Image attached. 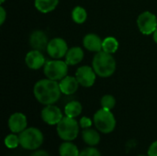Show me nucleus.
<instances>
[{
  "label": "nucleus",
  "mask_w": 157,
  "mask_h": 156,
  "mask_svg": "<svg viewBox=\"0 0 157 156\" xmlns=\"http://www.w3.org/2000/svg\"><path fill=\"white\" fill-rule=\"evenodd\" d=\"M102 42L103 40L100 39V37L94 33L86 34L83 40L84 47L89 51L93 52H98L102 51Z\"/></svg>",
  "instance_id": "4468645a"
},
{
  "label": "nucleus",
  "mask_w": 157,
  "mask_h": 156,
  "mask_svg": "<svg viewBox=\"0 0 157 156\" xmlns=\"http://www.w3.org/2000/svg\"><path fill=\"white\" fill-rule=\"evenodd\" d=\"M80 125L75 120V118L63 117L62 120L57 124V134L59 137L66 142H71L76 139L79 133Z\"/></svg>",
  "instance_id": "39448f33"
},
{
  "label": "nucleus",
  "mask_w": 157,
  "mask_h": 156,
  "mask_svg": "<svg viewBox=\"0 0 157 156\" xmlns=\"http://www.w3.org/2000/svg\"><path fill=\"white\" fill-rule=\"evenodd\" d=\"M137 26L139 30L144 35L154 34L157 28V17L156 16L150 12L144 11L139 15L137 18Z\"/></svg>",
  "instance_id": "0eeeda50"
},
{
  "label": "nucleus",
  "mask_w": 157,
  "mask_h": 156,
  "mask_svg": "<svg viewBox=\"0 0 157 156\" xmlns=\"http://www.w3.org/2000/svg\"><path fill=\"white\" fill-rule=\"evenodd\" d=\"M138 156H146V155H138Z\"/></svg>",
  "instance_id": "2f4dec72"
},
{
  "label": "nucleus",
  "mask_w": 157,
  "mask_h": 156,
  "mask_svg": "<svg viewBox=\"0 0 157 156\" xmlns=\"http://www.w3.org/2000/svg\"><path fill=\"white\" fill-rule=\"evenodd\" d=\"M72 18L76 24H83L87 18L86 10L80 6H75L72 11Z\"/></svg>",
  "instance_id": "4be33fe9"
},
{
  "label": "nucleus",
  "mask_w": 157,
  "mask_h": 156,
  "mask_svg": "<svg viewBox=\"0 0 157 156\" xmlns=\"http://www.w3.org/2000/svg\"><path fill=\"white\" fill-rule=\"evenodd\" d=\"M79 156H101V154H100V152L98 149H96L95 147L91 146V147L84 149L79 154Z\"/></svg>",
  "instance_id": "393cba45"
},
{
  "label": "nucleus",
  "mask_w": 157,
  "mask_h": 156,
  "mask_svg": "<svg viewBox=\"0 0 157 156\" xmlns=\"http://www.w3.org/2000/svg\"><path fill=\"white\" fill-rule=\"evenodd\" d=\"M92 67L97 75L107 78L111 76L116 71V61L111 53L100 51L93 58Z\"/></svg>",
  "instance_id": "f03ea898"
},
{
  "label": "nucleus",
  "mask_w": 157,
  "mask_h": 156,
  "mask_svg": "<svg viewBox=\"0 0 157 156\" xmlns=\"http://www.w3.org/2000/svg\"><path fill=\"white\" fill-rule=\"evenodd\" d=\"M60 156H79V150L71 142H64L59 147Z\"/></svg>",
  "instance_id": "6ab92c4d"
},
{
  "label": "nucleus",
  "mask_w": 157,
  "mask_h": 156,
  "mask_svg": "<svg viewBox=\"0 0 157 156\" xmlns=\"http://www.w3.org/2000/svg\"><path fill=\"white\" fill-rule=\"evenodd\" d=\"M96 72L93 67L84 65L78 67L75 72V77L78 83L84 87H91L96 82Z\"/></svg>",
  "instance_id": "1a4fd4ad"
},
{
  "label": "nucleus",
  "mask_w": 157,
  "mask_h": 156,
  "mask_svg": "<svg viewBox=\"0 0 157 156\" xmlns=\"http://www.w3.org/2000/svg\"><path fill=\"white\" fill-rule=\"evenodd\" d=\"M82 138L83 141L88 144L89 146H97L99 142H100V135L99 133L93 129L87 128V129H84V131H82Z\"/></svg>",
  "instance_id": "f3484780"
},
{
  "label": "nucleus",
  "mask_w": 157,
  "mask_h": 156,
  "mask_svg": "<svg viewBox=\"0 0 157 156\" xmlns=\"http://www.w3.org/2000/svg\"><path fill=\"white\" fill-rule=\"evenodd\" d=\"M35 98L42 105L48 106L56 103L61 97V88L57 81L49 78L38 81L33 87Z\"/></svg>",
  "instance_id": "f257e3e1"
},
{
  "label": "nucleus",
  "mask_w": 157,
  "mask_h": 156,
  "mask_svg": "<svg viewBox=\"0 0 157 156\" xmlns=\"http://www.w3.org/2000/svg\"><path fill=\"white\" fill-rule=\"evenodd\" d=\"M84 59V51L80 47H73L68 50L65 55V62L68 65H76Z\"/></svg>",
  "instance_id": "dca6fc26"
},
{
  "label": "nucleus",
  "mask_w": 157,
  "mask_h": 156,
  "mask_svg": "<svg viewBox=\"0 0 157 156\" xmlns=\"http://www.w3.org/2000/svg\"><path fill=\"white\" fill-rule=\"evenodd\" d=\"M79 125L82 129H87L90 128L92 126V120L87 118V117H82L80 121H79Z\"/></svg>",
  "instance_id": "a878e982"
},
{
  "label": "nucleus",
  "mask_w": 157,
  "mask_h": 156,
  "mask_svg": "<svg viewBox=\"0 0 157 156\" xmlns=\"http://www.w3.org/2000/svg\"><path fill=\"white\" fill-rule=\"evenodd\" d=\"M5 1H6V0H1V1H0V3H1V4H3V3H4Z\"/></svg>",
  "instance_id": "7c9ffc66"
},
{
  "label": "nucleus",
  "mask_w": 157,
  "mask_h": 156,
  "mask_svg": "<svg viewBox=\"0 0 157 156\" xmlns=\"http://www.w3.org/2000/svg\"><path fill=\"white\" fill-rule=\"evenodd\" d=\"M59 4V0H34V6L40 13H50L53 11Z\"/></svg>",
  "instance_id": "a211bd4d"
},
{
  "label": "nucleus",
  "mask_w": 157,
  "mask_h": 156,
  "mask_svg": "<svg viewBox=\"0 0 157 156\" xmlns=\"http://www.w3.org/2000/svg\"><path fill=\"white\" fill-rule=\"evenodd\" d=\"M148 156H157V141L150 145L148 149Z\"/></svg>",
  "instance_id": "bb28decb"
},
{
  "label": "nucleus",
  "mask_w": 157,
  "mask_h": 156,
  "mask_svg": "<svg viewBox=\"0 0 157 156\" xmlns=\"http://www.w3.org/2000/svg\"><path fill=\"white\" fill-rule=\"evenodd\" d=\"M119 49V41L114 37H107L103 40L102 42V51L109 52V53H114Z\"/></svg>",
  "instance_id": "412c9836"
},
{
  "label": "nucleus",
  "mask_w": 157,
  "mask_h": 156,
  "mask_svg": "<svg viewBox=\"0 0 157 156\" xmlns=\"http://www.w3.org/2000/svg\"><path fill=\"white\" fill-rule=\"evenodd\" d=\"M5 144L9 149L17 148L19 145V137L16 135V133L9 134L5 139Z\"/></svg>",
  "instance_id": "b1692460"
},
{
  "label": "nucleus",
  "mask_w": 157,
  "mask_h": 156,
  "mask_svg": "<svg viewBox=\"0 0 157 156\" xmlns=\"http://www.w3.org/2000/svg\"><path fill=\"white\" fill-rule=\"evenodd\" d=\"M154 40L157 43V28L156 29H155V31L154 32Z\"/></svg>",
  "instance_id": "c756f323"
},
{
  "label": "nucleus",
  "mask_w": 157,
  "mask_h": 156,
  "mask_svg": "<svg viewBox=\"0 0 157 156\" xmlns=\"http://www.w3.org/2000/svg\"><path fill=\"white\" fill-rule=\"evenodd\" d=\"M46 51L52 58L61 59L65 57L68 51L67 42L62 38H53L49 41Z\"/></svg>",
  "instance_id": "6e6552de"
},
{
  "label": "nucleus",
  "mask_w": 157,
  "mask_h": 156,
  "mask_svg": "<svg viewBox=\"0 0 157 156\" xmlns=\"http://www.w3.org/2000/svg\"><path fill=\"white\" fill-rule=\"evenodd\" d=\"M6 18V12L5 8L1 6H0V25L4 24Z\"/></svg>",
  "instance_id": "cd10ccee"
},
{
  "label": "nucleus",
  "mask_w": 157,
  "mask_h": 156,
  "mask_svg": "<svg viewBox=\"0 0 157 156\" xmlns=\"http://www.w3.org/2000/svg\"><path fill=\"white\" fill-rule=\"evenodd\" d=\"M100 103H101V107L103 108H107V109L111 110L116 105V99L111 95H105L101 98Z\"/></svg>",
  "instance_id": "5701e85b"
},
{
  "label": "nucleus",
  "mask_w": 157,
  "mask_h": 156,
  "mask_svg": "<svg viewBox=\"0 0 157 156\" xmlns=\"http://www.w3.org/2000/svg\"><path fill=\"white\" fill-rule=\"evenodd\" d=\"M93 121L97 130L105 134L112 132L116 127V120L113 113L109 109L103 108L95 113Z\"/></svg>",
  "instance_id": "20e7f679"
},
{
  "label": "nucleus",
  "mask_w": 157,
  "mask_h": 156,
  "mask_svg": "<svg viewBox=\"0 0 157 156\" xmlns=\"http://www.w3.org/2000/svg\"><path fill=\"white\" fill-rule=\"evenodd\" d=\"M19 145L29 151L37 150L43 143L44 137L42 132L34 127L27 128L19 133Z\"/></svg>",
  "instance_id": "7ed1b4c3"
},
{
  "label": "nucleus",
  "mask_w": 157,
  "mask_h": 156,
  "mask_svg": "<svg viewBox=\"0 0 157 156\" xmlns=\"http://www.w3.org/2000/svg\"><path fill=\"white\" fill-rule=\"evenodd\" d=\"M29 156H50V154L46 151H37L32 153Z\"/></svg>",
  "instance_id": "c85d7f7f"
},
{
  "label": "nucleus",
  "mask_w": 157,
  "mask_h": 156,
  "mask_svg": "<svg viewBox=\"0 0 157 156\" xmlns=\"http://www.w3.org/2000/svg\"><path fill=\"white\" fill-rule=\"evenodd\" d=\"M82 112V105L79 101H71L66 104L64 108V113L67 117L76 118Z\"/></svg>",
  "instance_id": "aec40b11"
},
{
  "label": "nucleus",
  "mask_w": 157,
  "mask_h": 156,
  "mask_svg": "<svg viewBox=\"0 0 157 156\" xmlns=\"http://www.w3.org/2000/svg\"><path fill=\"white\" fill-rule=\"evenodd\" d=\"M25 63L29 69L38 70L44 66L46 60L41 51L38 50H32L27 53L25 57Z\"/></svg>",
  "instance_id": "9b49d317"
},
{
  "label": "nucleus",
  "mask_w": 157,
  "mask_h": 156,
  "mask_svg": "<svg viewBox=\"0 0 157 156\" xmlns=\"http://www.w3.org/2000/svg\"><path fill=\"white\" fill-rule=\"evenodd\" d=\"M59 85H60L62 93L69 96V95H73L74 93H75L77 91L80 84L78 83L75 76L74 77L71 75H66L64 78L60 80Z\"/></svg>",
  "instance_id": "2eb2a0df"
},
{
  "label": "nucleus",
  "mask_w": 157,
  "mask_h": 156,
  "mask_svg": "<svg viewBox=\"0 0 157 156\" xmlns=\"http://www.w3.org/2000/svg\"><path fill=\"white\" fill-rule=\"evenodd\" d=\"M48 43L49 41L47 35L42 30H34L29 36V44L33 50L42 51L47 49Z\"/></svg>",
  "instance_id": "ddd939ff"
},
{
  "label": "nucleus",
  "mask_w": 157,
  "mask_h": 156,
  "mask_svg": "<svg viewBox=\"0 0 157 156\" xmlns=\"http://www.w3.org/2000/svg\"><path fill=\"white\" fill-rule=\"evenodd\" d=\"M40 115L42 120L48 125H57L63 118L61 109L53 104L46 106L41 110Z\"/></svg>",
  "instance_id": "9d476101"
},
{
  "label": "nucleus",
  "mask_w": 157,
  "mask_h": 156,
  "mask_svg": "<svg viewBox=\"0 0 157 156\" xmlns=\"http://www.w3.org/2000/svg\"><path fill=\"white\" fill-rule=\"evenodd\" d=\"M43 72L47 78L59 81L67 75L68 64L65 61H61L59 59L47 61L44 64Z\"/></svg>",
  "instance_id": "423d86ee"
},
{
  "label": "nucleus",
  "mask_w": 157,
  "mask_h": 156,
  "mask_svg": "<svg viewBox=\"0 0 157 156\" xmlns=\"http://www.w3.org/2000/svg\"><path fill=\"white\" fill-rule=\"evenodd\" d=\"M27 118L23 113L16 112L8 119V128L12 133H20L27 129Z\"/></svg>",
  "instance_id": "f8f14e48"
}]
</instances>
